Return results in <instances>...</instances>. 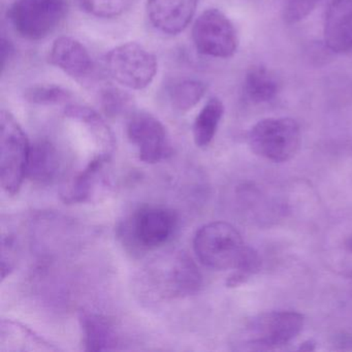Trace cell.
Masks as SVG:
<instances>
[{
  "label": "cell",
  "mask_w": 352,
  "mask_h": 352,
  "mask_svg": "<svg viewBox=\"0 0 352 352\" xmlns=\"http://www.w3.org/2000/svg\"><path fill=\"white\" fill-rule=\"evenodd\" d=\"M304 315L296 311H270L249 319L234 336L239 351H265L292 343L302 331Z\"/></svg>",
  "instance_id": "6da1fadb"
},
{
  "label": "cell",
  "mask_w": 352,
  "mask_h": 352,
  "mask_svg": "<svg viewBox=\"0 0 352 352\" xmlns=\"http://www.w3.org/2000/svg\"><path fill=\"white\" fill-rule=\"evenodd\" d=\"M178 224L176 214L157 206H144L135 210L118 228L119 238L133 253L162 247L174 236Z\"/></svg>",
  "instance_id": "7a4b0ae2"
},
{
  "label": "cell",
  "mask_w": 352,
  "mask_h": 352,
  "mask_svg": "<svg viewBox=\"0 0 352 352\" xmlns=\"http://www.w3.org/2000/svg\"><path fill=\"white\" fill-rule=\"evenodd\" d=\"M248 245L234 226L215 221L201 226L193 239V249L199 261L210 269H236Z\"/></svg>",
  "instance_id": "3957f363"
},
{
  "label": "cell",
  "mask_w": 352,
  "mask_h": 352,
  "mask_svg": "<svg viewBox=\"0 0 352 352\" xmlns=\"http://www.w3.org/2000/svg\"><path fill=\"white\" fill-rule=\"evenodd\" d=\"M30 144L15 117L1 111L0 115V181L10 195L19 192L26 178Z\"/></svg>",
  "instance_id": "277c9868"
},
{
  "label": "cell",
  "mask_w": 352,
  "mask_h": 352,
  "mask_svg": "<svg viewBox=\"0 0 352 352\" xmlns=\"http://www.w3.org/2000/svg\"><path fill=\"white\" fill-rule=\"evenodd\" d=\"M69 0H15L8 10L10 23L18 36L41 41L63 23Z\"/></svg>",
  "instance_id": "5b68a950"
},
{
  "label": "cell",
  "mask_w": 352,
  "mask_h": 352,
  "mask_svg": "<svg viewBox=\"0 0 352 352\" xmlns=\"http://www.w3.org/2000/svg\"><path fill=\"white\" fill-rule=\"evenodd\" d=\"M300 125L287 117L263 119L248 133L251 150L259 157L276 164L292 160L300 149Z\"/></svg>",
  "instance_id": "8992f818"
},
{
  "label": "cell",
  "mask_w": 352,
  "mask_h": 352,
  "mask_svg": "<svg viewBox=\"0 0 352 352\" xmlns=\"http://www.w3.org/2000/svg\"><path fill=\"white\" fill-rule=\"evenodd\" d=\"M147 279L162 298H182L199 292L201 272L184 253H175L152 263Z\"/></svg>",
  "instance_id": "52a82bcc"
},
{
  "label": "cell",
  "mask_w": 352,
  "mask_h": 352,
  "mask_svg": "<svg viewBox=\"0 0 352 352\" xmlns=\"http://www.w3.org/2000/svg\"><path fill=\"white\" fill-rule=\"evenodd\" d=\"M111 77L133 90L145 89L157 73V59L145 47L127 43L115 47L106 56Z\"/></svg>",
  "instance_id": "ba28073f"
},
{
  "label": "cell",
  "mask_w": 352,
  "mask_h": 352,
  "mask_svg": "<svg viewBox=\"0 0 352 352\" xmlns=\"http://www.w3.org/2000/svg\"><path fill=\"white\" fill-rule=\"evenodd\" d=\"M192 41L199 54L213 58L234 56L239 45L234 24L217 9L207 10L195 20Z\"/></svg>",
  "instance_id": "9c48e42d"
},
{
  "label": "cell",
  "mask_w": 352,
  "mask_h": 352,
  "mask_svg": "<svg viewBox=\"0 0 352 352\" xmlns=\"http://www.w3.org/2000/svg\"><path fill=\"white\" fill-rule=\"evenodd\" d=\"M127 135L137 148L140 160L145 164H157L172 151L166 127L149 113H131L127 123Z\"/></svg>",
  "instance_id": "30bf717a"
},
{
  "label": "cell",
  "mask_w": 352,
  "mask_h": 352,
  "mask_svg": "<svg viewBox=\"0 0 352 352\" xmlns=\"http://www.w3.org/2000/svg\"><path fill=\"white\" fill-rule=\"evenodd\" d=\"M197 7V0H148V17L158 32L176 36L189 25Z\"/></svg>",
  "instance_id": "8fae6325"
},
{
  "label": "cell",
  "mask_w": 352,
  "mask_h": 352,
  "mask_svg": "<svg viewBox=\"0 0 352 352\" xmlns=\"http://www.w3.org/2000/svg\"><path fill=\"white\" fill-rule=\"evenodd\" d=\"M324 43L335 53L352 51V0H333L323 23Z\"/></svg>",
  "instance_id": "7c38bea8"
},
{
  "label": "cell",
  "mask_w": 352,
  "mask_h": 352,
  "mask_svg": "<svg viewBox=\"0 0 352 352\" xmlns=\"http://www.w3.org/2000/svg\"><path fill=\"white\" fill-rule=\"evenodd\" d=\"M49 61L75 79L88 77L94 69V61L87 49L71 36L55 40L49 53Z\"/></svg>",
  "instance_id": "4fadbf2b"
},
{
  "label": "cell",
  "mask_w": 352,
  "mask_h": 352,
  "mask_svg": "<svg viewBox=\"0 0 352 352\" xmlns=\"http://www.w3.org/2000/svg\"><path fill=\"white\" fill-rule=\"evenodd\" d=\"M85 351H111L118 349L120 338L115 325L107 317L83 311L79 317Z\"/></svg>",
  "instance_id": "5bb4252c"
},
{
  "label": "cell",
  "mask_w": 352,
  "mask_h": 352,
  "mask_svg": "<svg viewBox=\"0 0 352 352\" xmlns=\"http://www.w3.org/2000/svg\"><path fill=\"white\" fill-rule=\"evenodd\" d=\"M60 158L51 142L38 141L30 146L26 177L38 184H50L58 176Z\"/></svg>",
  "instance_id": "9a60e30c"
},
{
  "label": "cell",
  "mask_w": 352,
  "mask_h": 352,
  "mask_svg": "<svg viewBox=\"0 0 352 352\" xmlns=\"http://www.w3.org/2000/svg\"><path fill=\"white\" fill-rule=\"evenodd\" d=\"M0 350L1 351H32L46 350L56 351L46 340L21 323L12 320L1 321L0 327Z\"/></svg>",
  "instance_id": "2e32d148"
},
{
  "label": "cell",
  "mask_w": 352,
  "mask_h": 352,
  "mask_svg": "<svg viewBox=\"0 0 352 352\" xmlns=\"http://www.w3.org/2000/svg\"><path fill=\"white\" fill-rule=\"evenodd\" d=\"M108 160L109 152L107 151L90 160L89 164L75 177L73 182L61 195L63 201L67 204H79L87 201L96 184V177Z\"/></svg>",
  "instance_id": "e0dca14e"
},
{
  "label": "cell",
  "mask_w": 352,
  "mask_h": 352,
  "mask_svg": "<svg viewBox=\"0 0 352 352\" xmlns=\"http://www.w3.org/2000/svg\"><path fill=\"white\" fill-rule=\"evenodd\" d=\"M245 94L255 104H263L273 100L280 90V83L276 76L263 65L252 67L245 78Z\"/></svg>",
  "instance_id": "ac0fdd59"
},
{
  "label": "cell",
  "mask_w": 352,
  "mask_h": 352,
  "mask_svg": "<svg viewBox=\"0 0 352 352\" xmlns=\"http://www.w3.org/2000/svg\"><path fill=\"white\" fill-rule=\"evenodd\" d=\"M223 114L221 100L217 98H210L193 123V139L197 147L206 148L212 143Z\"/></svg>",
  "instance_id": "d6986e66"
},
{
  "label": "cell",
  "mask_w": 352,
  "mask_h": 352,
  "mask_svg": "<svg viewBox=\"0 0 352 352\" xmlns=\"http://www.w3.org/2000/svg\"><path fill=\"white\" fill-rule=\"evenodd\" d=\"M65 115L72 120L82 123L98 140V143L102 144L107 150L113 147L114 138L112 131L102 116L94 109L81 104H69L65 109Z\"/></svg>",
  "instance_id": "ffe728a7"
},
{
  "label": "cell",
  "mask_w": 352,
  "mask_h": 352,
  "mask_svg": "<svg viewBox=\"0 0 352 352\" xmlns=\"http://www.w3.org/2000/svg\"><path fill=\"white\" fill-rule=\"evenodd\" d=\"M206 90L207 86L199 80H179L168 88V100L175 110L182 113L188 112L201 102Z\"/></svg>",
  "instance_id": "44dd1931"
},
{
  "label": "cell",
  "mask_w": 352,
  "mask_h": 352,
  "mask_svg": "<svg viewBox=\"0 0 352 352\" xmlns=\"http://www.w3.org/2000/svg\"><path fill=\"white\" fill-rule=\"evenodd\" d=\"M72 96L69 90L56 85L32 86L24 92V98L28 102L38 106L65 104Z\"/></svg>",
  "instance_id": "7402d4cb"
},
{
  "label": "cell",
  "mask_w": 352,
  "mask_h": 352,
  "mask_svg": "<svg viewBox=\"0 0 352 352\" xmlns=\"http://www.w3.org/2000/svg\"><path fill=\"white\" fill-rule=\"evenodd\" d=\"M82 11L98 18H115L131 8L133 0H77Z\"/></svg>",
  "instance_id": "603a6c76"
},
{
  "label": "cell",
  "mask_w": 352,
  "mask_h": 352,
  "mask_svg": "<svg viewBox=\"0 0 352 352\" xmlns=\"http://www.w3.org/2000/svg\"><path fill=\"white\" fill-rule=\"evenodd\" d=\"M100 104L107 116L116 118L131 111L133 98L119 88L106 87L100 91Z\"/></svg>",
  "instance_id": "cb8c5ba5"
},
{
  "label": "cell",
  "mask_w": 352,
  "mask_h": 352,
  "mask_svg": "<svg viewBox=\"0 0 352 352\" xmlns=\"http://www.w3.org/2000/svg\"><path fill=\"white\" fill-rule=\"evenodd\" d=\"M333 248L331 252L335 254L336 263L348 265L351 263L348 274L352 273V221L345 224L342 230L336 232L335 241L333 242Z\"/></svg>",
  "instance_id": "d4e9b609"
},
{
  "label": "cell",
  "mask_w": 352,
  "mask_h": 352,
  "mask_svg": "<svg viewBox=\"0 0 352 352\" xmlns=\"http://www.w3.org/2000/svg\"><path fill=\"white\" fill-rule=\"evenodd\" d=\"M321 0H287L283 17L286 23L296 24L308 17Z\"/></svg>",
  "instance_id": "484cf974"
},
{
  "label": "cell",
  "mask_w": 352,
  "mask_h": 352,
  "mask_svg": "<svg viewBox=\"0 0 352 352\" xmlns=\"http://www.w3.org/2000/svg\"><path fill=\"white\" fill-rule=\"evenodd\" d=\"M16 247L15 239L12 236H3V252H1V279H6L8 276L11 275L12 272L15 269Z\"/></svg>",
  "instance_id": "4316f807"
},
{
  "label": "cell",
  "mask_w": 352,
  "mask_h": 352,
  "mask_svg": "<svg viewBox=\"0 0 352 352\" xmlns=\"http://www.w3.org/2000/svg\"><path fill=\"white\" fill-rule=\"evenodd\" d=\"M15 47L5 36L1 38V73H5L11 61L15 56Z\"/></svg>",
  "instance_id": "83f0119b"
},
{
  "label": "cell",
  "mask_w": 352,
  "mask_h": 352,
  "mask_svg": "<svg viewBox=\"0 0 352 352\" xmlns=\"http://www.w3.org/2000/svg\"><path fill=\"white\" fill-rule=\"evenodd\" d=\"M316 349V343L312 340H308V341H305L304 343L300 344V347H298V350H302V351H314Z\"/></svg>",
  "instance_id": "f1b7e54d"
},
{
  "label": "cell",
  "mask_w": 352,
  "mask_h": 352,
  "mask_svg": "<svg viewBox=\"0 0 352 352\" xmlns=\"http://www.w3.org/2000/svg\"><path fill=\"white\" fill-rule=\"evenodd\" d=\"M349 276H350V278H351V279H352V273L349 274Z\"/></svg>",
  "instance_id": "f546056e"
}]
</instances>
